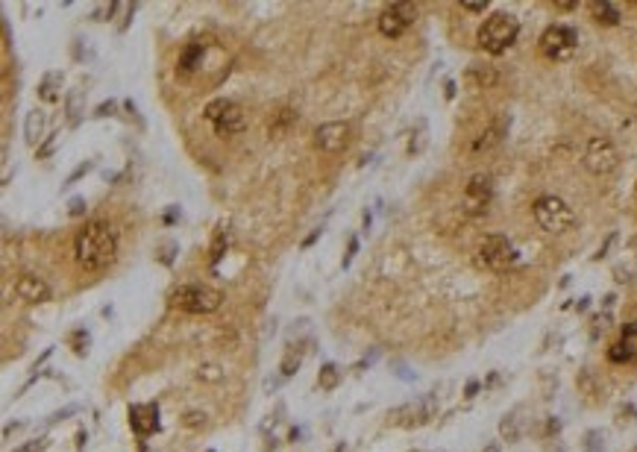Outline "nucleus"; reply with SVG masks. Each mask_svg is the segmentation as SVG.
<instances>
[{
	"mask_svg": "<svg viewBox=\"0 0 637 452\" xmlns=\"http://www.w3.org/2000/svg\"><path fill=\"white\" fill-rule=\"evenodd\" d=\"M117 253V232L106 221H88L74 238L76 265L88 273H101L115 262Z\"/></svg>",
	"mask_w": 637,
	"mask_h": 452,
	"instance_id": "1",
	"label": "nucleus"
},
{
	"mask_svg": "<svg viewBox=\"0 0 637 452\" xmlns=\"http://www.w3.org/2000/svg\"><path fill=\"white\" fill-rule=\"evenodd\" d=\"M517 35H520V21H517L514 15L496 12V15H490L488 21L479 27V33H476V42H479V47L485 53L500 56V53H505L517 42Z\"/></svg>",
	"mask_w": 637,
	"mask_h": 452,
	"instance_id": "2",
	"label": "nucleus"
},
{
	"mask_svg": "<svg viewBox=\"0 0 637 452\" xmlns=\"http://www.w3.org/2000/svg\"><path fill=\"white\" fill-rule=\"evenodd\" d=\"M532 214L537 226H541L544 232L549 235H564L575 226V211L570 209L567 200L555 197V194H544V197H537L534 206H532Z\"/></svg>",
	"mask_w": 637,
	"mask_h": 452,
	"instance_id": "3",
	"label": "nucleus"
},
{
	"mask_svg": "<svg viewBox=\"0 0 637 452\" xmlns=\"http://www.w3.org/2000/svg\"><path fill=\"white\" fill-rule=\"evenodd\" d=\"M224 303V294L212 285H179L171 294V306L185 314H212Z\"/></svg>",
	"mask_w": 637,
	"mask_h": 452,
	"instance_id": "4",
	"label": "nucleus"
},
{
	"mask_svg": "<svg viewBox=\"0 0 637 452\" xmlns=\"http://www.w3.org/2000/svg\"><path fill=\"white\" fill-rule=\"evenodd\" d=\"M479 265L493 273H505L517 265V250L505 235H488L479 247Z\"/></svg>",
	"mask_w": 637,
	"mask_h": 452,
	"instance_id": "5",
	"label": "nucleus"
},
{
	"mask_svg": "<svg viewBox=\"0 0 637 452\" xmlns=\"http://www.w3.org/2000/svg\"><path fill=\"white\" fill-rule=\"evenodd\" d=\"M575 45H579V35H575L573 27H564V24H552L541 35V50L552 62H567L575 53Z\"/></svg>",
	"mask_w": 637,
	"mask_h": 452,
	"instance_id": "6",
	"label": "nucleus"
},
{
	"mask_svg": "<svg viewBox=\"0 0 637 452\" xmlns=\"http://www.w3.org/2000/svg\"><path fill=\"white\" fill-rule=\"evenodd\" d=\"M616 165H620V153H616V147H614L611 139L596 135V139L587 141V147H585V168L590 173L605 176V173H614Z\"/></svg>",
	"mask_w": 637,
	"mask_h": 452,
	"instance_id": "7",
	"label": "nucleus"
},
{
	"mask_svg": "<svg viewBox=\"0 0 637 452\" xmlns=\"http://www.w3.org/2000/svg\"><path fill=\"white\" fill-rule=\"evenodd\" d=\"M435 415H437V397H435V394H426V397L414 400V402H406V405H400V408H394L391 415H388V420H391L394 426L411 429V426H423V423H429Z\"/></svg>",
	"mask_w": 637,
	"mask_h": 452,
	"instance_id": "8",
	"label": "nucleus"
},
{
	"mask_svg": "<svg viewBox=\"0 0 637 452\" xmlns=\"http://www.w3.org/2000/svg\"><path fill=\"white\" fill-rule=\"evenodd\" d=\"M417 21V6L414 4H391L379 15V33L385 38H400L408 33V27Z\"/></svg>",
	"mask_w": 637,
	"mask_h": 452,
	"instance_id": "9",
	"label": "nucleus"
},
{
	"mask_svg": "<svg viewBox=\"0 0 637 452\" xmlns=\"http://www.w3.org/2000/svg\"><path fill=\"white\" fill-rule=\"evenodd\" d=\"M490 200H493L490 176H485V173L470 176V182L464 188V211L470 214V218H479V214H485L490 209Z\"/></svg>",
	"mask_w": 637,
	"mask_h": 452,
	"instance_id": "10",
	"label": "nucleus"
},
{
	"mask_svg": "<svg viewBox=\"0 0 637 452\" xmlns=\"http://www.w3.org/2000/svg\"><path fill=\"white\" fill-rule=\"evenodd\" d=\"M350 132L347 121H326L314 129V147L321 153H341L350 144Z\"/></svg>",
	"mask_w": 637,
	"mask_h": 452,
	"instance_id": "11",
	"label": "nucleus"
},
{
	"mask_svg": "<svg viewBox=\"0 0 637 452\" xmlns=\"http://www.w3.org/2000/svg\"><path fill=\"white\" fill-rule=\"evenodd\" d=\"M15 294H18V300H24L30 306L47 303L50 300V285L42 277H35V273H21L15 282Z\"/></svg>",
	"mask_w": 637,
	"mask_h": 452,
	"instance_id": "12",
	"label": "nucleus"
},
{
	"mask_svg": "<svg viewBox=\"0 0 637 452\" xmlns=\"http://www.w3.org/2000/svg\"><path fill=\"white\" fill-rule=\"evenodd\" d=\"M130 426L138 438H147V435H153V431H159V405L156 402L132 405L130 408Z\"/></svg>",
	"mask_w": 637,
	"mask_h": 452,
	"instance_id": "13",
	"label": "nucleus"
},
{
	"mask_svg": "<svg viewBox=\"0 0 637 452\" xmlns=\"http://www.w3.org/2000/svg\"><path fill=\"white\" fill-rule=\"evenodd\" d=\"M637 359V323H626L623 326V338L608 349V361L614 364H626Z\"/></svg>",
	"mask_w": 637,
	"mask_h": 452,
	"instance_id": "14",
	"label": "nucleus"
},
{
	"mask_svg": "<svg viewBox=\"0 0 637 452\" xmlns=\"http://www.w3.org/2000/svg\"><path fill=\"white\" fill-rule=\"evenodd\" d=\"M244 127H247V115H244V109L238 106V103H229V109L221 115V121L214 124V132L221 135V139H229V135L244 132Z\"/></svg>",
	"mask_w": 637,
	"mask_h": 452,
	"instance_id": "15",
	"label": "nucleus"
},
{
	"mask_svg": "<svg viewBox=\"0 0 637 452\" xmlns=\"http://www.w3.org/2000/svg\"><path fill=\"white\" fill-rule=\"evenodd\" d=\"M203 56H206V42H200V38H194V42H188V45H185L183 56H179V65H176V71L183 74V76H191L194 71H200V68H203Z\"/></svg>",
	"mask_w": 637,
	"mask_h": 452,
	"instance_id": "16",
	"label": "nucleus"
},
{
	"mask_svg": "<svg viewBox=\"0 0 637 452\" xmlns=\"http://www.w3.org/2000/svg\"><path fill=\"white\" fill-rule=\"evenodd\" d=\"M505 129H508V121L505 117H496V121L479 135V139L473 141V153H485V150H493L496 144L503 141V135H505Z\"/></svg>",
	"mask_w": 637,
	"mask_h": 452,
	"instance_id": "17",
	"label": "nucleus"
},
{
	"mask_svg": "<svg viewBox=\"0 0 637 452\" xmlns=\"http://www.w3.org/2000/svg\"><path fill=\"white\" fill-rule=\"evenodd\" d=\"M45 127H47V115L42 109H33L27 115V124H24V139H27V144H38V141H42Z\"/></svg>",
	"mask_w": 637,
	"mask_h": 452,
	"instance_id": "18",
	"label": "nucleus"
},
{
	"mask_svg": "<svg viewBox=\"0 0 637 452\" xmlns=\"http://www.w3.org/2000/svg\"><path fill=\"white\" fill-rule=\"evenodd\" d=\"M590 15H593V21L602 24V27L620 24V9H616L614 4H608V0H596V4H590Z\"/></svg>",
	"mask_w": 637,
	"mask_h": 452,
	"instance_id": "19",
	"label": "nucleus"
},
{
	"mask_svg": "<svg viewBox=\"0 0 637 452\" xmlns=\"http://www.w3.org/2000/svg\"><path fill=\"white\" fill-rule=\"evenodd\" d=\"M467 83H470L473 88L485 91V88H490V86L500 83V74H496L493 68H485V65H473V68L467 71Z\"/></svg>",
	"mask_w": 637,
	"mask_h": 452,
	"instance_id": "20",
	"label": "nucleus"
},
{
	"mask_svg": "<svg viewBox=\"0 0 637 452\" xmlns=\"http://www.w3.org/2000/svg\"><path fill=\"white\" fill-rule=\"evenodd\" d=\"M294 124H297V112H294V109H282V112H276V115H273V121H270V127H268L270 139H280V135H285Z\"/></svg>",
	"mask_w": 637,
	"mask_h": 452,
	"instance_id": "21",
	"label": "nucleus"
},
{
	"mask_svg": "<svg viewBox=\"0 0 637 452\" xmlns=\"http://www.w3.org/2000/svg\"><path fill=\"white\" fill-rule=\"evenodd\" d=\"M226 244H229V232H226V229H217V232H214V241H212V250H209V262H212V265H217V262L224 259Z\"/></svg>",
	"mask_w": 637,
	"mask_h": 452,
	"instance_id": "22",
	"label": "nucleus"
},
{
	"mask_svg": "<svg viewBox=\"0 0 637 452\" xmlns=\"http://www.w3.org/2000/svg\"><path fill=\"white\" fill-rule=\"evenodd\" d=\"M229 103H232V100H226V97H217V100H212V103L203 109V117H206V121L214 127L217 121H221V115L229 109Z\"/></svg>",
	"mask_w": 637,
	"mask_h": 452,
	"instance_id": "23",
	"label": "nucleus"
},
{
	"mask_svg": "<svg viewBox=\"0 0 637 452\" xmlns=\"http://www.w3.org/2000/svg\"><path fill=\"white\" fill-rule=\"evenodd\" d=\"M59 80H62V76H59V74H50L47 80H45L42 86H38V97H42V100H47V103H56V100H59V88H56V83H59Z\"/></svg>",
	"mask_w": 637,
	"mask_h": 452,
	"instance_id": "24",
	"label": "nucleus"
},
{
	"mask_svg": "<svg viewBox=\"0 0 637 452\" xmlns=\"http://www.w3.org/2000/svg\"><path fill=\"white\" fill-rule=\"evenodd\" d=\"M341 382V373H338V364H323L321 370V379H317V385H321V390H335V385Z\"/></svg>",
	"mask_w": 637,
	"mask_h": 452,
	"instance_id": "25",
	"label": "nucleus"
},
{
	"mask_svg": "<svg viewBox=\"0 0 637 452\" xmlns=\"http://www.w3.org/2000/svg\"><path fill=\"white\" fill-rule=\"evenodd\" d=\"M300 361H303V359H300V352H297V349H288V352H285V359H282V364H280V373H282L285 379L294 376L297 367H300Z\"/></svg>",
	"mask_w": 637,
	"mask_h": 452,
	"instance_id": "26",
	"label": "nucleus"
},
{
	"mask_svg": "<svg viewBox=\"0 0 637 452\" xmlns=\"http://www.w3.org/2000/svg\"><path fill=\"white\" fill-rule=\"evenodd\" d=\"M88 341H91V338H88V332H86V329H76V332H74V335H71V344H74V352H76V356H86V352H88Z\"/></svg>",
	"mask_w": 637,
	"mask_h": 452,
	"instance_id": "27",
	"label": "nucleus"
},
{
	"mask_svg": "<svg viewBox=\"0 0 637 452\" xmlns=\"http://www.w3.org/2000/svg\"><path fill=\"white\" fill-rule=\"evenodd\" d=\"M203 382H221V367L217 364H206V367H200V373H197Z\"/></svg>",
	"mask_w": 637,
	"mask_h": 452,
	"instance_id": "28",
	"label": "nucleus"
},
{
	"mask_svg": "<svg viewBox=\"0 0 637 452\" xmlns=\"http://www.w3.org/2000/svg\"><path fill=\"white\" fill-rule=\"evenodd\" d=\"M79 97H83V91H71V97H68V117H71V124H76V117H79Z\"/></svg>",
	"mask_w": 637,
	"mask_h": 452,
	"instance_id": "29",
	"label": "nucleus"
},
{
	"mask_svg": "<svg viewBox=\"0 0 637 452\" xmlns=\"http://www.w3.org/2000/svg\"><path fill=\"white\" fill-rule=\"evenodd\" d=\"M45 449H47V441H45V438H38V441L24 444L21 449H15V452H45Z\"/></svg>",
	"mask_w": 637,
	"mask_h": 452,
	"instance_id": "30",
	"label": "nucleus"
},
{
	"mask_svg": "<svg viewBox=\"0 0 637 452\" xmlns=\"http://www.w3.org/2000/svg\"><path fill=\"white\" fill-rule=\"evenodd\" d=\"M68 211H71V218H79V214H86V200H83V197H74V200L68 203Z\"/></svg>",
	"mask_w": 637,
	"mask_h": 452,
	"instance_id": "31",
	"label": "nucleus"
},
{
	"mask_svg": "<svg viewBox=\"0 0 637 452\" xmlns=\"http://www.w3.org/2000/svg\"><path fill=\"white\" fill-rule=\"evenodd\" d=\"M91 168H94V162H83V165H79V168H76V170H74V173L68 176V185H71V182H76L79 176H86V173H88Z\"/></svg>",
	"mask_w": 637,
	"mask_h": 452,
	"instance_id": "32",
	"label": "nucleus"
},
{
	"mask_svg": "<svg viewBox=\"0 0 637 452\" xmlns=\"http://www.w3.org/2000/svg\"><path fill=\"white\" fill-rule=\"evenodd\" d=\"M56 139H59V135H50V139L45 141V147L38 150V159H47V156L53 153V147H56Z\"/></svg>",
	"mask_w": 637,
	"mask_h": 452,
	"instance_id": "33",
	"label": "nucleus"
},
{
	"mask_svg": "<svg viewBox=\"0 0 637 452\" xmlns=\"http://www.w3.org/2000/svg\"><path fill=\"white\" fill-rule=\"evenodd\" d=\"M115 109H117V103H115V100H109V103H101V106H97V109H94V115H97V117H106V115H112Z\"/></svg>",
	"mask_w": 637,
	"mask_h": 452,
	"instance_id": "34",
	"label": "nucleus"
},
{
	"mask_svg": "<svg viewBox=\"0 0 637 452\" xmlns=\"http://www.w3.org/2000/svg\"><path fill=\"white\" fill-rule=\"evenodd\" d=\"M71 415H76V405H68V408H62V411H56V415L50 417V423H56V420H62V417H71Z\"/></svg>",
	"mask_w": 637,
	"mask_h": 452,
	"instance_id": "35",
	"label": "nucleus"
},
{
	"mask_svg": "<svg viewBox=\"0 0 637 452\" xmlns=\"http://www.w3.org/2000/svg\"><path fill=\"white\" fill-rule=\"evenodd\" d=\"M461 9H464V12H473V15H479V12L488 9V4H461Z\"/></svg>",
	"mask_w": 637,
	"mask_h": 452,
	"instance_id": "36",
	"label": "nucleus"
},
{
	"mask_svg": "<svg viewBox=\"0 0 637 452\" xmlns=\"http://www.w3.org/2000/svg\"><path fill=\"white\" fill-rule=\"evenodd\" d=\"M355 250H358V241L355 238H350V247H347V255H344V267L352 262V255H355Z\"/></svg>",
	"mask_w": 637,
	"mask_h": 452,
	"instance_id": "37",
	"label": "nucleus"
},
{
	"mask_svg": "<svg viewBox=\"0 0 637 452\" xmlns=\"http://www.w3.org/2000/svg\"><path fill=\"white\" fill-rule=\"evenodd\" d=\"M575 6L579 4H570V0H558V4H555V9H561V12H573Z\"/></svg>",
	"mask_w": 637,
	"mask_h": 452,
	"instance_id": "38",
	"label": "nucleus"
},
{
	"mask_svg": "<svg viewBox=\"0 0 637 452\" xmlns=\"http://www.w3.org/2000/svg\"><path fill=\"white\" fill-rule=\"evenodd\" d=\"M317 238H321V229H314V232H311V235H309V238H306V241H303V247H311V244H314V241H317Z\"/></svg>",
	"mask_w": 637,
	"mask_h": 452,
	"instance_id": "39",
	"label": "nucleus"
},
{
	"mask_svg": "<svg viewBox=\"0 0 637 452\" xmlns=\"http://www.w3.org/2000/svg\"><path fill=\"white\" fill-rule=\"evenodd\" d=\"M200 420H206V417H200V415H188V417H185L188 426H200Z\"/></svg>",
	"mask_w": 637,
	"mask_h": 452,
	"instance_id": "40",
	"label": "nucleus"
},
{
	"mask_svg": "<svg viewBox=\"0 0 637 452\" xmlns=\"http://www.w3.org/2000/svg\"><path fill=\"white\" fill-rule=\"evenodd\" d=\"M476 390H479V382H470V385H467V397H473Z\"/></svg>",
	"mask_w": 637,
	"mask_h": 452,
	"instance_id": "41",
	"label": "nucleus"
},
{
	"mask_svg": "<svg viewBox=\"0 0 637 452\" xmlns=\"http://www.w3.org/2000/svg\"><path fill=\"white\" fill-rule=\"evenodd\" d=\"M173 221H176V206H173V211L165 214V224H173Z\"/></svg>",
	"mask_w": 637,
	"mask_h": 452,
	"instance_id": "42",
	"label": "nucleus"
},
{
	"mask_svg": "<svg viewBox=\"0 0 637 452\" xmlns=\"http://www.w3.org/2000/svg\"><path fill=\"white\" fill-rule=\"evenodd\" d=\"M414 452H420V449H414Z\"/></svg>",
	"mask_w": 637,
	"mask_h": 452,
	"instance_id": "43",
	"label": "nucleus"
},
{
	"mask_svg": "<svg viewBox=\"0 0 637 452\" xmlns=\"http://www.w3.org/2000/svg\"><path fill=\"white\" fill-rule=\"evenodd\" d=\"M209 452H212V449H209Z\"/></svg>",
	"mask_w": 637,
	"mask_h": 452,
	"instance_id": "44",
	"label": "nucleus"
}]
</instances>
